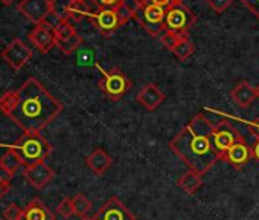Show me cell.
<instances>
[{
	"label": "cell",
	"instance_id": "6da1fadb",
	"mask_svg": "<svg viewBox=\"0 0 259 220\" xmlns=\"http://www.w3.org/2000/svg\"><path fill=\"white\" fill-rule=\"evenodd\" d=\"M0 112L25 133H41L63 112V104L37 78H28L0 96Z\"/></svg>",
	"mask_w": 259,
	"mask_h": 220
},
{
	"label": "cell",
	"instance_id": "7a4b0ae2",
	"mask_svg": "<svg viewBox=\"0 0 259 220\" xmlns=\"http://www.w3.org/2000/svg\"><path fill=\"white\" fill-rule=\"evenodd\" d=\"M213 124L201 114L194 117L171 141L169 149L177 155L189 170L206 174L218 161L221 155L212 144Z\"/></svg>",
	"mask_w": 259,
	"mask_h": 220
},
{
	"label": "cell",
	"instance_id": "3957f363",
	"mask_svg": "<svg viewBox=\"0 0 259 220\" xmlns=\"http://www.w3.org/2000/svg\"><path fill=\"white\" fill-rule=\"evenodd\" d=\"M10 149H14L22 156L26 167L45 162L54 150L41 133H25L20 139L10 145Z\"/></svg>",
	"mask_w": 259,
	"mask_h": 220
},
{
	"label": "cell",
	"instance_id": "277c9868",
	"mask_svg": "<svg viewBox=\"0 0 259 220\" xmlns=\"http://www.w3.org/2000/svg\"><path fill=\"white\" fill-rule=\"evenodd\" d=\"M102 74L104 75L99 80L98 86L110 101H119L132 89V81L119 67H111L108 70H104Z\"/></svg>",
	"mask_w": 259,
	"mask_h": 220
},
{
	"label": "cell",
	"instance_id": "5b68a950",
	"mask_svg": "<svg viewBox=\"0 0 259 220\" xmlns=\"http://www.w3.org/2000/svg\"><path fill=\"white\" fill-rule=\"evenodd\" d=\"M165 17H166V8L148 4L141 13L136 14V20L142 25V28L151 35L159 37L165 32Z\"/></svg>",
	"mask_w": 259,
	"mask_h": 220
},
{
	"label": "cell",
	"instance_id": "8992f818",
	"mask_svg": "<svg viewBox=\"0 0 259 220\" xmlns=\"http://www.w3.org/2000/svg\"><path fill=\"white\" fill-rule=\"evenodd\" d=\"M195 20L197 17L194 16V13L183 4L171 7L166 10L165 31L177 32V34H188V29L195 23Z\"/></svg>",
	"mask_w": 259,
	"mask_h": 220
},
{
	"label": "cell",
	"instance_id": "52a82bcc",
	"mask_svg": "<svg viewBox=\"0 0 259 220\" xmlns=\"http://www.w3.org/2000/svg\"><path fill=\"white\" fill-rule=\"evenodd\" d=\"M93 220H138V217L130 211L116 196H111L101 208L92 215Z\"/></svg>",
	"mask_w": 259,
	"mask_h": 220
},
{
	"label": "cell",
	"instance_id": "ba28073f",
	"mask_svg": "<svg viewBox=\"0 0 259 220\" xmlns=\"http://www.w3.org/2000/svg\"><path fill=\"white\" fill-rule=\"evenodd\" d=\"M242 136L239 132L229 123H220L218 126H213L212 129V144L215 150L223 156L233 144H236Z\"/></svg>",
	"mask_w": 259,
	"mask_h": 220
},
{
	"label": "cell",
	"instance_id": "9c48e42d",
	"mask_svg": "<svg viewBox=\"0 0 259 220\" xmlns=\"http://www.w3.org/2000/svg\"><path fill=\"white\" fill-rule=\"evenodd\" d=\"M2 58L5 60L7 64H10L14 70H20L31 58H32V51L19 39L13 40L2 52Z\"/></svg>",
	"mask_w": 259,
	"mask_h": 220
},
{
	"label": "cell",
	"instance_id": "30bf717a",
	"mask_svg": "<svg viewBox=\"0 0 259 220\" xmlns=\"http://www.w3.org/2000/svg\"><path fill=\"white\" fill-rule=\"evenodd\" d=\"M19 11L32 23L40 25L52 13L51 0H22Z\"/></svg>",
	"mask_w": 259,
	"mask_h": 220
},
{
	"label": "cell",
	"instance_id": "8fae6325",
	"mask_svg": "<svg viewBox=\"0 0 259 220\" xmlns=\"http://www.w3.org/2000/svg\"><path fill=\"white\" fill-rule=\"evenodd\" d=\"M93 25L104 37H110L114 31H117L122 26L117 11L114 8H101L93 16Z\"/></svg>",
	"mask_w": 259,
	"mask_h": 220
},
{
	"label": "cell",
	"instance_id": "7c38bea8",
	"mask_svg": "<svg viewBox=\"0 0 259 220\" xmlns=\"http://www.w3.org/2000/svg\"><path fill=\"white\" fill-rule=\"evenodd\" d=\"M253 158V150L248 147V144L242 139H239L236 144H233L223 156L221 161L227 162L233 168H242L248 164V161Z\"/></svg>",
	"mask_w": 259,
	"mask_h": 220
},
{
	"label": "cell",
	"instance_id": "4fadbf2b",
	"mask_svg": "<svg viewBox=\"0 0 259 220\" xmlns=\"http://www.w3.org/2000/svg\"><path fill=\"white\" fill-rule=\"evenodd\" d=\"M25 177L28 180V184L35 188V190H43L54 177L55 173L54 170L46 164V162H40L31 167H26L25 170Z\"/></svg>",
	"mask_w": 259,
	"mask_h": 220
},
{
	"label": "cell",
	"instance_id": "5bb4252c",
	"mask_svg": "<svg viewBox=\"0 0 259 220\" xmlns=\"http://www.w3.org/2000/svg\"><path fill=\"white\" fill-rule=\"evenodd\" d=\"M31 43L43 54H48L52 48H55V32L46 25H35L34 31L29 34Z\"/></svg>",
	"mask_w": 259,
	"mask_h": 220
},
{
	"label": "cell",
	"instance_id": "9a60e30c",
	"mask_svg": "<svg viewBox=\"0 0 259 220\" xmlns=\"http://www.w3.org/2000/svg\"><path fill=\"white\" fill-rule=\"evenodd\" d=\"M138 101L148 110V112H154V110L165 101V93L154 83H148L139 90Z\"/></svg>",
	"mask_w": 259,
	"mask_h": 220
},
{
	"label": "cell",
	"instance_id": "2e32d148",
	"mask_svg": "<svg viewBox=\"0 0 259 220\" xmlns=\"http://www.w3.org/2000/svg\"><path fill=\"white\" fill-rule=\"evenodd\" d=\"M85 164L96 176H104L111 167L113 159L104 149H96L85 158Z\"/></svg>",
	"mask_w": 259,
	"mask_h": 220
},
{
	"label": "cell",
	"instance_id": "e0dca14e",
	"mask_svg": "<svg viewBox=\"0 0 259 220\" xmlns=\"http://www.w3.org/2000/svg\"><path fill=\"white\" fill-rule=\"evenodd\" d=\"M20 220H55V214L40 199H32L25 208Z\"/></svg>",
	"mask_w": 259,
	"mask_h": 220
},
{
	"label": "cell",
	"instance_id": "ac0fdd59",
	"mask_svg": "<svg viewBox=\"0 0 259 220\" xmlns=\"http://www.w3.org/2000/svg\"><path fill=\"white\" fill-rule=\"evenodd\" d=\"M230 96L232 99L242 108L248 107L253 104V101L257 98V92H256V87H253L250 83L247 81H239L230 92Z\"/></svg>",
	"mask_w": 259,
	"mask_h": 220
},
{
	"label": "cell",
	"instance_id": "d6986e66",
	"mask_svg": "<svg viewBox=\"0 0 259 220\" xmlns=\"http://www.w3.org/2000/svg\"><path fill=\"white\" fill-rule=\"evenodd\" d=\"M201 184H203L201 174H198V173H195V171H192V170L183 173V174L179 177V180H177V185H179L185 193H188V194H195V193L200 190Z\"/></svg>",
	"mask_w": 259,
	"mask_h": 220
},
{
	"label": "cell",
	"instance_id": "ffe728a7",
	"mask_svg": "<svg viewBox=\"0 0 259 220\" xmlns=\"http://www.w3.org/2000/svg\"><path fill=\"white\" fill-rule=\"evenodd\" d=\"M89 16L93 17V11L85 0H73L70 11H69V22L70 20L72 22H81L82 19H85Z\"/></svg>",
	"mask_w": 259,
	"mask_h": 220
},
{
	"label": "cell",
	"instance_id": "44dd1931",
	"mask_svg": "<svg viewBox=\"0 0 259 220\" xmlns=\"http://www.w3.org/2000/svg\"><path fill=\"white\" fill-rule=\"evenodd\" d=\"M0 165L2 167H5L8 171H11L13 174H16V171L22 167V165H25L23 164V159H22V156L14 150V149H8V152L0 158Z\"/></svg>",
	"mask_w": 259,
	"mask_h": 220
},
{
	"label": "cell",
	"instance_id": "7402d4cb",
	"mask_svg": "<svg viewBox=\"0 0 259 220\" xmlns=\"http://www.w3.org/2000/svg\"><path fill=\"white\" fill-rule=\"evenodd\" d=\"M72 203H73V211L78 217H85L87 212L92 209V202L90 199L84 194V193H78L72 197Z\"/></svg>",
	"mask_w": 259,
	"mask_h": 220
},
{
	"label": "cell",
	"instance_id": "603a6c76",
	"mask_svg": "<svg viewBox=\"0 0 259 220\" xmlns=\"http://www.w3.org/2000/svg\"><path fill=\"white\" fill-rule=\"evenodd\" d=\"M82 43V39L79 37V34L76 32L75 35L69 37V39H64V40H57L55 42V46L64 54V55H70L72 52H75L78 49V46Z\"/></svg>",
	"mask_w": 259,
	"mask_h": 220
},
{
	"label": "cell",
	"instance_id": "cb8c5ba5",
	"mask_svg": "<svg viewBox=\"0 0 259 220\" xmlns=\"http://www.w3.org/2000/svg\"><path fill=\"white\" fill-rule=\"evenodd\" d=\"M73 0H51L52 13L63 22H69V11Z\"/></svg>",
	"mask_w": 259,
	"mask_h": 220
},
{
	"label": "cell",
	"instance_id": "d4e9b609",
	"mask_svg": "<svg viewBox=\"0 0 259 220\" xmlns=\"http://www.w3.org/2000/svg\"><path fill=\"white\" fill-rule=\"evenodd\" d=\"M172 54H174L179 60L186 61V60L194 54V45L191 43V40H189L188 37H185V39H182L180 43L176 46V49L172 51Z\"/></svg>",
	"mask_w": 259,
	"mask_h": 220
},
{
	"label": "cell",
	"instance_id": "484cf974",
	"mask_svg": "<svg viewBox=\"0 0 259 220\" xmlns=\"http://www.w3.org/2000/svg\"><path fill=\"white\" fill-rule=\"evenodd\" d=\"M188 37V34H177V32H171V31H165L162 35H160V42L162 45L168 49V51H174L176 46L180 43L182 39Z\"/></svg>",
	"mask_w": 259,
	"mask_h": 220
},
{
	"label": "cell",
	"instance_id": "4316f807",
	"mask_svg": "<svg viewBox=\"0 0 259 220\" xmlns=\"http://www.w3.org/2000/svg\"><path fill=\"white\" fill-rule=\"evenodd\" d=\"M54 32H55V42H57V40L69 39V37H72V35L76 34V31H75V28L70 25V22H61V23L57 26V29H55Z\"/></svg>",
	"mask_w": 259,
	"mask_h": 220
},
{
	"label": "cell",
	"instance_id": "83f0119b",
	"mask_svg": "<svg viewBox=\"0 0 259 220\" xmlns=\"http://www.w3.org/2000/svg\"><path fill=\"white\" fill-rule=\"evenodd\" d=\"M57 212L61 215V217H64V218H69V217H72L73 214H75V211H73V203H72V199H69V197H64L60 203H58V206H57Z\"/></svg>",
	"mask_w": 259,
	"mask_h": 220
},
{
	"label": "cell",
	"instance_id": "f1b7e54d",
	"mask_svg": "<svg viewBox=\"0 0 259 220\" xmlns=\"http://www.w3.org/2000/svg\"><path fill=\"white\" fill-rule=\"evenodd\" d=\"M23 214V209L17 203H11L4 209V218L5 220H20Z\"/></svg>",
	"mask_w": 259,
	"mask_h": 220
},
{
	"label": "cell",
	"instance_id": "f546056e",
	"mask_svg": "<svg viewBox=\"0 0 259 220\" xmlns=\"http://www.w3.org/2000/svg\"><path fill=\"white\" fill-rule=\"evenodd\" d=\"M206 2L210 10H213L217 14H221L232 5L233 0H206Z\"/></svg>",
	"mask_w": 259,
	"mask_h": 220
},
{
	"label": "cell",
	"instance_id": "4dcf8cb0",
	"mask_svg": "<svg viewBox=\"0 0 259 220\" xmlns=\"http://www.w3.org/2000/svg\"><path fill=\"white\" fill-rule=\"evenodd\" d=\"M116 11H117V16H119V19H120V23L123 25V23H126L128 20H132V19H135L136 17V14L130 10L125 4H122L120 7H117L116 8Z\"/></svg>",
	"mask_w": 259,
	"mask_h": 220
},
{
	"label": "cell",
	"instance_id": "1f68e13d",
	"mask_svg": "<svg viewBox=\"0 0 259 220\" xmlns=\"http://www.w3.org/2000/svg\"><path fill=\"white\" fill-rule=\"evenodd\" d=\"M239 2L259 20V0H239Z\"/></svg>",
	"mask_w": 259,
	"mask_h": 220
},
{
	"label": "cell",
	"instance_id": "d6a6232c",
	"mask_svg": "<svg viewBox=\"0 0 259 220\" xmlns=\"http://www.w3.org/2000/svg\"><path fill=\"white\" fill-rule=\"evenodd\" d=\"M150 4H154V5H159V7H163V8L168 10L171 7L183 4V0H150Z\"/></svg>",
	"mask_w": 259,
	"mask_h": 220
},
{
	"label": "cell",
	"instance_id": "836d02e7",
	"mask_svg": "<svg viewBox=\"0 0 259 220\" xmlns=\"http://www.w3.org/2000/svg\"><path fill=\"white\" fill-rule=\"evenodd\" d=\"M13 177H14V174H13L11 171H8L5 167L0 165V182H4V184H7V185H11Z\"/></svg>",
	"mask_w": 259,
	"mask_h": 220
},
{
	"label": "cell",
	"instance_id": "e575fe53",
	"mask_svg": "<svg viewBox=\"0 0 259 220\" xmlns=\"http://www.w3.org/2000/svg\"><path fill=\"white\" fill-rule=\"evenodd\" d=\"M123 2H125V0H99V4H101L102 8H114V10L117 7H120Z\"/></svg>",
	"mask_w": 259,
	"mask_h": 220
},
{
	"label": "cell",
	"instance_id": "d590c367",
	"mask_svg": "<svg viewBox=\"0 0 259 220\" xmlns=\"http://www.w3.org/2000/svg\"><path fill=\"white\" fill-rule=\"evenodd\" d=\"M10 188H11V185H7L4 182H0V200H2L10 193Z\"/></svg>",
	"mask_w": 259,
	"mask_h": 220
},
{
	"label": "cell",
	"instance_id": "8d00e7d4",
	"mask_svg": "<svg viewBox=\"0 0 259 220\" xmlns=\"http://www.w3.org/2000/svg\"><path fill=\"white\" fill-rule=\"evenodd\" d=\"M250 130L253 132V135L256 136V139H259V118L254 120V121L250 124Z\"/></svg>",
	"mask_w": 259,
	"mask_h": 220
},
{
	"label": "cell",
	"instance_id": "74e56055",
	"mask_svg": "<svg viewBox=\"0 0 259 220\" xmlns=\"http://www.w3.org/2000/svg\"><path fill=\"white\" fill-rule=\"evenodd\" d=\"M251 150H253V159L259 164V139H256V142L251 147Z\"/></svg>",
	"mask_w": 259,
	"mask_h": 220
},
{
	"label": "cell",
	"instance_id": "f35d334b",
	"mask_svg": "<svg viewBox=\"0 0 259 220\" xmlns=\"http://www.w3.org/2000/svg\"><path fill=\"white\" fill-rule=\"evenodd\" d=\"M0 2H2L4 5H11V4L14 2V0H0Z\"/></svg>",
	"mask_w": 259,
	"mask_h": 220
},
{
	"label": "cell",
	"instance_id": "ab89813d",
	"mask_svg": "<svg viewBox=\"0 0 259 220\" xmlns=\"http://www.w3.org/2000/svg\"><path fill=\"white\" fill-rule=\"evenodd\" d=\"M81 220H93V218H92V217H82Z\"/></svg>",
	"mask_w": 259,
	"mask_h": 220
},
{
	"label": "cell",
	"instance_id": "60d3db41",
	"mask_svg": "<svg viewBox=\"0 0 259 220\" xmlns=\"http://www.w3.org/2000/svg\"><path fill=\"white\" fill-rule=\"evenodd\" d=\"M256 92H257V96H259V84H257V87H256Z\"/></svg>",
	"mask_w": 259,
	"mask_h": 220
},
{
	"label": "cell",
	"instance_id": "b9f144b4",
	"mask_svg": "<svg viewBox=\"0 0 259 220\" xmlns=\"http://www.w3.org/2000/svg\"><path fill=\"white\" fill-rule=\"evenodd\" d=\"M2 220H5V218H2Z\"/></svg>",
	"mask_w": 259,
	"mask_h": 220
}]
</instances>
